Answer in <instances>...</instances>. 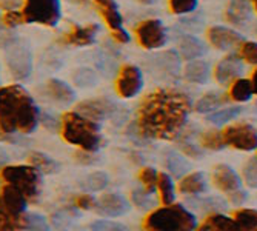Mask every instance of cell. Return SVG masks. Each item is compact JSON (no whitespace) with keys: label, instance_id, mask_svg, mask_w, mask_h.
<instances>
[{"label":"cell","instance_id":"obj_1","mask_svg":"<svg viewBox=\"0 0 257 231\" xmlns=\"http://www.w3.org/2000/svg\"><path fill=\"white\" fill-rule=\"evenodd\" d=\"M190 97L177 89L162 88L148 94L139 106L137 130L144 137L173 141L188 121Z\"/></svg>","mask_w":257,"mask_h":231},{"label":"cell","instance_id":"obj_2","mask_svg":"<svg viewBox=\"0 0 257 231\" xmlns=\"http://www.w3.org/2000/svg\"><path fill=\"white\" fill-rule=\"evenodd\" d=\"M39 119V108L25 88L20 85L0 88V128L5 133L30 134L36 130Z\"/></svg>","mask_w":257,"mask_h":231},{"label":"cell","instance_id":"obj_3","mask_svg":"<svg viewBox=\"0 0 257 231\" xmlns=\"http://www.w3.org/2000/svg\"><path fill=\"white\" fill-rule=\"evenodd\" d=\"M62 136L68 144L77 145L85 151L94 153L102 147V136L97 122L85 118L77 111L63 114Z\"/></svg>","mask_w":257,"mask_h":231},{"label":"cell","instance_id":"obj_4","mask_svg":"<svg viewBox=\"0 0 257 231\" xmlns=\"http://www.w3.org/2000/svg\"><path fill=\"white\" fill-rule=\"evenodd\" d=\"M196 226L194 214L179 203L160 206L144 220L145 231H194Z\"/></svg>","mask_w":257,"mask_h":231},{"label":"cell","instance_id":"obj_5","mask_svg":"<svg viewBox=\"0 0 257 231\" xmlns=\"http://www.w3.org/2000/svg\"><path fill=\"white\" fill-rule=\"evenodd\" d=\"M2 177L16 187L28 200H36L40 193V171L33 165H8L2 168Z\"/></svg>","mask_w":257,"mask_h":231},{"label":"cell","instance_id":"obj_6","mask_svg":"<svg viewBox=\"0 0 257 231\" xmlns=\"http://www.w3.org/2000/svg\"><path fill=\"white\" fill-rule=\"evenodd\" d=\"M22 14L28 23L56 27L60 20V0H25Z\"/></svg>","mask_w":257,"mask_h":231},{"label":"cell","instance_id":"obj_7","mask_svg":"<svg viewBox=\"0 0 257 231\" xmlns=\"http://www.w3.org/2000/svg\"><path fill=\"white\" fill-rule=\"evenodd\" d=\"M213 183L216 185V188L222 193H225L232 203H243L246 199V193L242 190V182L237 173L232 170L231 167L220 164L214 167L211 173Z\"/></svg>","mask_w":257,"mask_h":231},{"label":"cell","instance_id":"obj_8","mask_svg":"<svg viewBox=\"0 0 257 231\" xmlns=\"http://www.w3.org/2000/svg\"><path fill=\"white\" fill-rule=\"evenodd\" d=\"M222 139L225 147H232L240 151L257 150V131L248 124L229 125L222 130Z\"/></svg>","mask_w":257,"mask_h":231},{"label":"cell","instance_id":"obj_9","mask_svg":"<svg viewBox=\"0 0 257 231\" xmlns=\"http://www.w3.org/2000/svg\"><path fill=\"white\" fill-rule=\"evenodd\" d=\"M136 36L140 46L145 50H159L167 43V30L157 19L140 22L136 28Z\"/></svg>","mask_w":257,"mask_h":231},{"label":"cell","instance_id":"obj_10","mask_svg":"<svg viewBox=\"0 0 257 231\" xmlns=\"http://www.w3.org/2000/svg\"><path fill=\"white\" fill-rule=\"evenodd\" d=\"M7 63L11 74L17 80H25L33 71V57L25 45L11 42L7 51Z\"/></svg>","mask_w":257,"mask_h":231},{"label":"cell","instance_id":"obj_11","mask_svg":"<svg viewBox=\"0 0 257 231\" xmlns=\"http://www.w3.org/2000/svg\"><path fill=\"white\" fill-rule=\"evenodd\" d=\"M144 88V76L142 71L134 65H123L119 71L117 80H115V89L119 96L123 99H131L137 96Z\"/></svg>","mask_w":257,"mask_h":231},{"label":"cell","instance_id":"obj_12","mask_svg":"<svg viewBox=\"0 0 257 231\" xmlns=\"http://www.w3.org/2000/svg\"><path fill=\"white\" fill-rule=\"evenodd\" d=\"M208 42L219 51H231L243 42V37L226 27H211L206 33Z\"/></svg>","mask_w":257,"mask_h":231},{"label":"cell","instance_id":"obj_13","mask_svg":"<svg viewBox=\"0 0 257 231\" xmlns=\"http://www.w3.org/2000/svg\"><path fill=\"white\" fill-rule=\"evenodd\" d=\"M117 105H114L109 100L105 99H96V100H85L77 105V112H80L85 118L91 121H102L106 118H112L117 114Z\"/></svg>","mask_w":257,"mask_h":231},{"label":"cell","instance_id":"obj_14","mask_svg":"<svg viewBox=\"0 0 257 231\" xmlns=\"http://www.w3.org/2000/svg\"><path fill=\"white\" fill-rule=\"evenodd\" d=\"M242 59L239 56L229 54L223 60L219 62V65L214 69V77L220 85H231L234 80L242 77L243 74V65L240 62Z\"/></svg>","mask_w":257,"mask_h":231},{"label":"cell","instance_id":"obj_15","mask_svg":"<svg viewBox=\"0 0 257 231\" xmlns=\"http://www.w3.org/2000/svg\"><path fill=\"white\" fill-rule=\"evenodd\" d=\"M99 211L108 217H117L125 214L130 210V203L126 202V199L123 196L114 194V193H108L103 194L99 202L96 203Z\"/></svg>","mask_w":257,"mask_h":231},{"label":"cell","instance_id":"obj_16","mask_svg":"<svg viewBox=\"0 0 257 231\" xmlns=\"http://www.w3.org/2000/svg\"><path fill=\"white\" fill-rule=\"evenodd\" d=\"M97 33L99 25H96V23H91V25L86 27H73L71 31L63 36L62 42L74 46H86L96 40Z\"/></svg>","mask_w":257,"mask_h":231},{"label":"cell","instance_id":"obj_17","mask_svg":"<svg viewBox=\"0 0 257 231\" xmlns=\"http://www.w3.org/2000/svg\"><path fill=\"white\" fill-rule=\"evenodd\" d=\"M28 199L23 196L16 187L7 183L5 187L0 190V205H4L8 210L14 213H25Z\"/></svg>","mask_w":257,"mask_h":231},{"label":"cell","instance_id":"obj_18","mask_svg":"<svg viewBox=\"0 0 257 231\" xmlns=\"http://www.w3.org/2000/svg\"><path fill=\"white\" fill-rule=\"evenodd\" d=\"M196 231H243L234 219H231L220 213L209 214L197 228Z\"/></svg>","mask_w":257,"mask_h":231},{"label":"cell","instance_id":"obj_19","mask_svg":"<svg viewBox=\"0 0 257 231\" xmlns=\"http://www.w3.org/2000/svg\"><path fill=\"white\" fill-rule=\"evenodd\" d=\"M226 20L234 27H242L251 19V7L248 0H229L225 11Z\"/></svg>","mask_w":257,"mask_h":231},{"label":"cell","instance_id":"obj_20","mask_svg":"<svg viewBox=\"0 0 257 231\" xmlns=\"http://www.w3.org/2000/svg\"><path fill=\"white\" fill-rule=\"evenodd\" d=\"M91 2H94L97 5V8L100 10L103 19L106 22V25L111 28L112 33L122 30L123 19L117 8V4H115V0H91Z\"/></svg>","mask_w":257,"mask_h":231},{"label":"cell","instance_id":"obj_21","mask_svg":"<svg viewBox=\"0 0 257 231\" xmlns=\"http://www.w3.org/2000/svg\"><path fill=\"white\" fill-rule=\"evenodd\" d=\"M179 53L185 60H196L206 53V45L194 36H182L179 40Z\"/></svg>","mask_w":257,"mask_h":231},{"label":"cell","instance_id":"obj_22","mask_svg":"<svg viewBox=\"0 0 257 231\" xmlns=\"http://www.w3.org/2000/svg\"><path fill=\"white\" fill-rule=\"evenodd\" d=\"M28 225V214L14 213L0 205V231H25Z\"/></svg>","mask_w":257,"mask_h":231},{"label":"cell","instance_id":"obj_23","mask_svg":"<svg viewBox=\"0 0 257 231\" xmlns=\"http://www.w3.org/2000/svg\"><path fill=\"white\" fill-rule=\"evenodd\" d=\"M46 92H48V96L51 99H54L56 102H59L62 105H69L76 99L74 89L68 83H65L63 80H59V79H50L46 82Z\"/></svg>","mask_w":257,"mask_h":231},{"label":"cell","instance_id":"obj_24","mask_svg":"<svg viewBox=\"0 0 257 231\" xmlns=\"http://www.w3.org/2000/svg\"><path fill=\"white\" fill-rule=\"evenodd\" d=\"M183 79L191 83L203 85L209 80V65L203 60H190L183 68Z\"/></svg>","mask_w":257,"mask_h":231},{"label":"cell","instance_id":"obj_25","mask_svg":"<svg viewBox=\"0 0 257 231\" xmlns=\"http://www.w3.org/2000/svg\"><path fill=\"white\" fill-rule=\"evenodd\" d=\"M179 191L182 194H200L206 191V179L202 173H191L182 177L179 182Z\"/></svg>","mask_w":257,"mask_h":231},{"label":"cell","instance_id":"obj_26","mask_svg":"<svg viewBox=\"0 0 257 231\" xmlns=\"http://www.w3.org/2000/svg\"><path fill=\"white\" fill-rule=\"evenodd\" d=\"M254 94L252 91V85L251 80L239 77L237 80H234L229 86V99H232L234 102H248Z\"/></svg>","mask_w":257,"mask_h":231},{"label":"cell","instance_id":"obj_27","mask_svg":"<svg viewBox=\"0 0 257 231\" xmlns=\"http://www.w3.org/2000/svg\"><path fill=\"white\" fill-rule=\"evenodd\" d=\"M226 96L225 94H222V92H214V91H211V92H206L205 96H202L199 100H197V103H196V109L199 111V112H213V111H216L219 106H222L225 102H226Z\"/></svg>","mask_w":257,"mask_h":231},{"label":"cell","instance_id":"obj_28","mask_svg":"<svg viewBox=\"0 0 257 231\" xmlns=\"http://www.w3.org/2000/svg\"><path fill=\"white\" fill-rule=\"evenodd\" d=\"M240 112H242L240 106H226V108L213 111L206 119L211 124L217 125V127H222V125H226L231 121H234Z\"/></svg>","mask_w":257,"mask_h":231},{"label":"cell","instance_id":"obj_29","mask_svg":"<svg viewBox=\"0 0 257 231\" xmlns=\"http://www.w3.org/2000/svg\"><path fill=\"white\" fill-rule=\"evenodd\" d=\"M157 190L160 193V200L163 205H170L174 202V183L167 173H159Z\"/></svg>","mask_w":257,"mask_h":231},{"label":"cell","instance_id":"obj_30","mask_svg":"<svg viewBox=\"0 0 257 231\" xmlns=\"http://www.w3.org/2000/svg\"><path fill=\"white\" fill-rule=\"evenodd\" d=\"M30 164L33 167H36L39 171L50 173V174L57 173L59 168H60V165L57 164L56 160H53L51 157H48V156L43 154V153H37V151L36 153H31V156H30Z\"/></svg>","mask_w":257,"mask_h":231},{"label":"cell","instance_id":"obj_31","mask_svg":"<svg viewBox=\"0 0 257 231\" xmlns=\"http://www.w3.org/2000/svg\"><path fill=\"white\" fill-rule=\"evenodd\" d=\"M73 80L74 85L79 88H91V86H96L99 82V74L94 71V69L82 66L79 69H76L74 74H73Z\"/></svg>","mask_w":257,"mask_h":231},{"label":"cell","instance_id":"obj_32","mask_svg":"<svg viewBox=\"0 0 257 231\" xmlns=\"http://www.w3.org/2000/svg\"><path fill=\"white\" fill-rule=\"evenodd\" d=\"M236 223L243 231H254L257 229V210H251V208H242L234 213Z\"/></svg>","mask_w":257,"mask_h":231},{"label":"cell","instance_id":"obj_33","mask_svg":"<svg viewBox=\"0 0 257 231\" xmlns=\"http://www.w3.org/2000/svg\"><path fill=\"white\" fill-rule=\"evenodd\" d=\"M165 164H167V168H168L176 177H182L186 171H188V168H190L188 162H186L180 154L173 153V151L167 154Z\"/></svg>","mask_w":257,"mask_h":231},{"label":"cell","instance_id":"obj_34","mask_svg":"<svg viewBox=\"0 0 257 231\" xmlns=\"http://www.w3.org/2000/svg\"><path fill=\"white\" fill-rule=\"evenodd\" d=\"M200 145L206 150H222L225 142L222 139V131H206L200 136Z\"/></svg>","mask_w":257,"mask_h":231},{"label":"cell","instance_id":"obj_35","mask_svg":"<svg viewBox=\"0 0 257 231\" xmlns=\"http://www.w3.org/2000/svg\"><path fill=\"white\" fill-rule=\"evenodd\" d=\"M109 179H108V174L103 173V171H94L91 173L89 176H86L85 179V187L89 190V191H102L106 188Z\"/></svg>","mask_w":257,"mask_h":231},{"label":"cell","instance_id":"obj_36","mask_svg":"<svg viewBox=\"0 0 257 231\" xmlns=\"http://www.w3.org/2000/svg\"><path fill=\"white\" fill-rule=\"evenodd\" d=\"M237 56L249 65H257V42L243 40L239 45V54Z\"/></svg>","mask_w":257,"mask_h":231},{"label":"cell","instance_id":"obj_37","mask_svg":"<svg viewBox=\"0 0 257 231\" xmlns=\"http://www.w3.org/2000/svg\"><path fill=\"white\" fill-rule=\"evenodd\" d=\"M242 176L249 188L257 190V157H251L245 162Z\"/></svg>","mask_w":257,"mask_h":231},{"label":"cell","instance_id":"obj_38","mask_svg":"<svg viewBox=\"0 0 257 231\" xmlns=\"http://www.w3.org/2000/svg\"><path fill=\"white\" fill-rule=\"evenodd\" d=\"M157 176H159V173L151 167H147V168H144L142 171L139 173V179L144 185V190H147L148 193L156 191V188H157Z\"/></svg>","mask_w":257,"mask_h":231},{"label":"cell","instance_id":"obj_39","mask_svg":"<svg viewBox=\"0 0 257 231\" xmlns=\"http://www.w3.org/2000/svg\"><path fill=\"white\" fill-rule=\"evenodd\" d=\"M131 199H133L134 205L142 208V210H148V208H151L156 203L153 193H148L147 190H134L131 193Z\"/></svg>","mask_w":257,"mask_h":231},{"label":"cell","instance_id":"obj_40","mask_svg":"<svg viewBox=\"0 0 257 231\" xmlns=\"http://www.w3.org/2000/svg\"><path fill=\"white\" fill-rule=\"evenodd\" d=\"M199 0H170V10L174 14H188L197 8Z\"/></svg>","mask_w":257,"mask_h":231},{"label":"cell","instance_id":"obj_41","mask_svg":"<svg viewBox=\"0 0 257 231\" xmlns=\"http://www.w3.org/2000/svg\"><path fill=\"white\" fill-rule=\"evenodd\" d=\"M91 231H128V228L114 220H96L91 225Z\"/></svg>","mask_w":257,"mask_h":231},{"label":"cell","instance_id":"obj_42","mask_svg":"<svg viewBox=\"0 0 257 231\" xmlns=\"http://www.w3.org/2000/svg\"><path fill=\"white\" fill-rule=\"evenodd\" d=\"M74 216H76V213L59 211V213H54V214H53L51 222H53V225H54L59 231H62V229H65V228H68L69 225H71Z\"/></svg>","mask_w":257,"mask_h":231},{"label":"cell","instance_id":"obj_43","mask_svg":"<svg viewBox=\"0 0 257 231\" xmlns=\"http://www.w3.org/2000/svg\"><path fill=\"white\" fill-rule=\"evenodd\" d=\"M28 231H50L48 220L40 214H28Z\"/></svg>","mask_w":257,"mask_h":231},{"label":"cell","instance_id":"obj_44","mask_svg":"<svg viewBox=\"0 0 257 231\" xmlns=\"http://www.w3.org/2000/svg\"><path fill=\"white\" fill-rule=\"evenodd\" d=\"M4 22L5 25L10 27V28H14L17 25H20V23L25 22V17H23L22 13H17V11H8L5 16H4Z\"/></svg>","mask_w":257,"mask_h":231},{"label":"cell","instance_id":"obj_45","mask_svg":"<svg viewBox=\"0 0 257 231\" xmlns=\"http://www.w3.org/2000/svg\"><path fill=\"white\" fill-rule=\"evenodd\" d=\"M96 203H97L96 199L92 197L91 194H82V196H79L77 200H76V205H77L79 208H82V210H91V208H94Z\"/></svg>","mask_w":257,"mask_h":231},{"label":"cell","instance_id":"obj_46","mask_svg":"<svg viewBox=\"0 0 257 231\" xmlns=\"http://www.w3.org/2000/svg\"><path fill=\"white\" fill-rule=\"evenodd\" d=\"M82 165H92L94 162L97 160L96 159V156L92 154L91 151H85V150H82V151H79V153H76V156H74Z\"/></svg>","mask_w":257,"mask_h":231},{"label":"cell","instance_id":"obj_47","mask_svg":"<svg viewBox=\"0 0 257 231\" xmlns=\"http://www.w3.org/2000/svg\"><path fill=\"white\" fill-rule=\"evenodd\" d=\"M180 148H182V151H183L186 156H191V157H200V156H202V151L197 148V145H194V144H191V142H188V141H185V142L180 145Z\"/></svg>","mask_w":257,"mask_h":231},{"label":"cell","instance_id":"obj_48","mask_svg":"<svg viewBox=\"0 0 257 231\" xmlns=\"http://www.w3.org/2000/svg\"><path fill=\"white\" fill-rule=\"evenodd\" d=\"M42 124H43V127H45V128L56 130V128H57V125H59V121H57V119H54L53 116H50V114H45L43 118H42Z\"/></svg>","mask_w":257,"mask_h":231},{"label":"cell","instance_id":"obj_49","mask_svg":"<svg viewBox=\"0 0 257 231\" xmlns=\"http://www.w3.org/2000/svg\"><path fill=\"white\" fill-rule=\"evenodd\" d=\"M112 37H114V40H117L119 43H128L130 42V34L123 28L119 30V31H114L112 33Z\"/></svg>","mask_w":257,"mask_h":231},{"label":"cell","instance_id":"obj_50","mask_svg":"<svg viewBox=\"0 0 257 231\" xmlns=\"http://www.w3.org/2000/svg\"><path fill=\"white\" fill-rule=\"evenodd\" d=\"M251 85H252L254 94H257V68L252 71V76H251Z\"/></svg>","mask_w":257,"mask_h":231},{"label":"cell","instance_id":"obj_51","mask_svg":"<svg viewBox=\"0 0 257 231\" xmlns=\"http://www.w3.org/2000/svg\"><path fill=\"white\" fill-rule=\"evenodd\" d=\"M5 141H10V134L0 128V142H5Z\"/></svg>","mask_w":257,"mask_h":231},{"label":"cell","instance_id":"obj_52","mask_svg":"<svg viewBox=\"0 0 257 231\" xmlns=\"http://www.w3.org/2000/svg\"><path fill=\"white\" fill-rule=\"evenodd\" d=\"M139 4H142V5H153V4H156L157 0H137Z\"/></svg>","mask_w":257,"mask_h":231},{"label":"cell","instance_id":"obj_53","mask_svg":"<svg viewBox=\"0 0 257 231\" xmlns=\"http://www.w3.org/2000/svg\"><path fill=\"white\" fill-rule=\"evenodd\" d=\"M5 162H7V156L4 153H0V168H4Z\"/></svg>","mask_w":257,"mask_h":231},{"label":"cell","instance_id":"obj_54","mask_svg":"<svg viewBox=\"0 0 257 231\" xmlns=\"http://www.w3.org/2000/svg\"><path fill=\"white\" fill-rule=\"evenodd\" d=\"M249 2H252V5H254V10L257 11V0H249Z\"/></svg>","mask_w":257,"mask_h":231},{"label":"cell","instance_id":"obj_55","mask_svg":"<svg viewBox=\"0 0 257 231\" xmlns=\"http://www.w3.org/2000/svg\"><path fill=\"white\" fill-rule=\"evenodd\" d=\"M71 2H76V0H71Z\"/></svg>","mask_w":257,"mask_h":231},{"label":"cell","instance_id":"obj_56","mask_svg":"<svg viewBox=\"0 0 257 231\" xmlns=\"http://www.w3.org/2000/svg\"><path fill=\"white\" fill-rule=\"evenodd\" d=\"M254 231H257V229H254Z\"/></svg>","mask_w":257,"mask_h":231}]
</instances>
